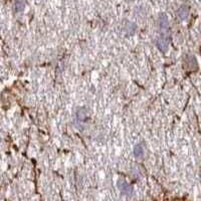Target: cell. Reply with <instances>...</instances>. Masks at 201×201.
<instances>
[{"mask_svg": "<svg viewBox=\"0 0 201 201\" xmlns=\"http://www.w3.org/2000/svg\"><path fill=\"white\" fill-rule=\"evenodd\" d=\"M24 5H25L24 0H16V1H15L16 11H22L23 8H24Z\"/></svg>", "mask_w": 201, "mask_h": 201, "instance_id": "4", "label": "cell"}, {"mask_svg": "<svg viewBox=\"0 0 201 201\" xmlns=\"http://www.w3.org/2000/svg\"><path fill=\"white\" fill-rule=\"evenodd\" d=\"M118 187L120 191L123 194H127V195H131L133 193V188L132 186L129 184L127 181L123 180V179H119L118 180Z\"/></svg>", "mask_w": 201, "mask_h": 201, "instance_id": "1", "label": "cell"}, {"mask_svg": "<svg viewBox=\"0 0 201 201\" xmlns=\"http://www.w3.org/2000/svg\"><path fill=\"white\" fill-rule=\"evenodd\" d=\"M188 13H189V9L186 6H182V7H180L178 10V16L180 17V19L184 20V19L187 18Z\"/></svg>", "mask_w": 201, "mask_h": 201, "instance_id": "2", "label": "cell"}, {"mask_svg": "<svg viewBox=\"0 0 201 201\" xmlns=\"http://www.w3.org/2000/svg\"><path fill=\"white\" fill-rule=\"evenodd\" d=\"M134 155L137 158H141L144 155V149H143V147L140 144H138L134 147Z\"/></svg>", "mask_w": 201, "mask_h": 201, "instance_id": "3", "label": "cell"}]
</instances>
